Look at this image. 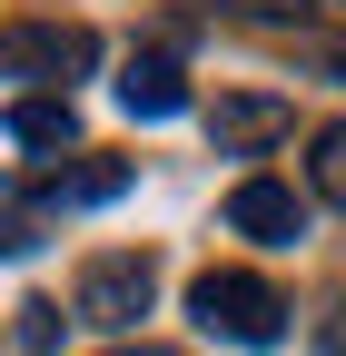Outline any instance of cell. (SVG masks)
<instances>
[{
	"label": "cell",
	"instance_id": "obj_1",
	"mask_svg": "<svg viewBox=\"0 0 346 356\" xmlns=\"http://www.w3.org/2000/svg\"><path fill=\"white\" fill-rule=\"evenodd\" d=\"M188 317L208 337H228V346H277L287 337V297L267 277H247V267H208V277L188 287Z\"/></svg>",
	"mask_w": 346,
	"mask_h": 356
},
{
	"label": "cell",
	"instance_id": "obj_2",
	"mask_svg": "<svg viewBox=\"0 0 346 356\" xmlns=\"http://www.w3.org/2000/svg\"><path fill=\"white\" fill-rule=\"evenodd\" d=\"M158 307V257L149 248H119V257H90L79 267V297H69V317H90V327H109V337H129Z\"/></svg>",
	"mask_w": 346,
	"mask_h": 356
},
{
	"label": "cell",
	"instance_id": "obj_3",
	"mask_svg": "<svg viewBox=\"0 0 346 356\" xmlns=\"http://www.w3.org/2000/svg\"><path fill=\"white\" fill-rule=\"evenodd\" d=\"M228 228H238V238H257V248H297V238H307V198H297L287 178H238Z\"/></svg>",
	"mask_w": 346,
	"mask_h": 356
},
{
	"label": "cell",
	"instance_id": "obj_4",
	"mask_svg": "<svg viewBox=\"0 0 346 356\" xmlns=\"http://www.w3.org/2000/svg\"><path fill=\"white\" fill-rule=\"evenodd\" d=\"M0 70H50V79H79V70H99V30H60V20H40V30H10L0 40Z\"/></svg>",
	"mask_w": 346,
	"mask_h": 356
},
{
	"label": "cell",
	"instance_id": "obj_5",
	"mask_svg": "<svg viewBox=\"0 0 346 356\" xmlns=\"http://www.w3.org/2000/svg\"><path fill=\"white\" fill-rule=\"evenodd\" d=\"M287 129H297V109H287V99H267V89H238V99H218V109H208V139H218L228 159L277 149Z\"/></svg>",
	"mask_w": 346,
	"mask_h": 356
},
{
	"label": "cell",
	"instance_id": "obj_6",
	"mask_svg": "<svg viewBox=\"0 0 346 356\" xmlns=\"http://www.w3.org/2000/svg\"><path fill=\"white\" fill-rule=\"evenodd\" d=\"M119 109L129 119H179L188 109V70L179 60H129L119 70Z\"/></svg>",
	"mask_w": 346,
	"mask_h": 356
},
{
	"label": "cell",
	"instance_id": "obj_7",
	"mask_svg": "<svg viewBox=\"0 0 346 356\" xmlns=\"http://www.w3.org/2000/svg\"><path fill=\"white\" fill-rule=\"evenodd\" d=\"M0 129H10L20 149H79V109H69V89H60V99H10V119H0Z\"/></svg>",
	"mask_w": 346,
	"mask_h": 356
},
{
	"label": "cell",
	"instance_id": "obj_8",
	"mask_svg": "<svg viewBox=\"0 0 346 356\" xmlns=\"http://www.w3.org/2000/svg\"><path fill=\"white\" fill-rule=\"evenodd\" d=\"M307 188H317L327 208H346V119H327L317 139H307Z\"/></svg>",
	"mask_w": 346,
	"mask_h": 356
},
{
	"label": "cell",
	"instance_id": "obj_9",
	"mask_svg": "<svg viewBox=\"0 0 346 356\" xmlns=\"http://www.w3.org/2000/svg\"><path fill=\"white\" fill-rule=\"evenodd\" d=\"M129 188V159H79L69 178H50V198H79V208H99V198H119Z\"/></svg>",
	"mask_w": 346,
	"mask_h": 356
},
{
	"label": "cell",
	"instance_id": "obj_10",
	"mask_svg": "<svg viewBox=\"0 0 346 356\" xmlns=\"http://www.w3.org/2000/svg\"><path fill=\"white\" fill-rule=\"evenodd\" d=\"M60 327H69V317H60L50 297H30V307H20V346H40V356H50V346H60Z\"/></svg>",
	"mask_w": 346,
	"mask_h": 356
},
{
	"label": "cell",
	"instance_id": "obj_11",
	"mask_svg": "<svg viewBox=\"0 0 346 356\" xmlns=\"http://www.w3.org/2000/svg\"><path fill=\"white\" fill-rule=\"evenodd\" d=\"M208 10H228V20H307L317 0H208Z\"/></svg>",
	"mask_w": 346,
	"mask_h": 356
},
{
	"label": "cell",
	"instance_id": "obj_12",
	"mask_svg": "<svg viewBox=\"0 0 346 356\" xmlns=\"http://www.w3.org/2000/svg\"><path fill=\"white\" fill-rule=\"evenodd\" d=\"M30 248H40V228H30L20 208H0V257H30Z\"/></svg>",
	"mask_w": 346,
	"mask_h": 356
},
{
	"label": "cell",
	"instance_id": "obj_13",
	"mask_svg": "<svg viewBox=\"0 0 346 356\" xmlns=\"http://www.w3.org/2000/svg\"><path fill=\"white\" fill-rule=\"evenodd\" d=\"M336 10H346V0H336Z\"/></svg>",
	"mask_w": 346,
	"mask_h": 356
}]
</instances>
